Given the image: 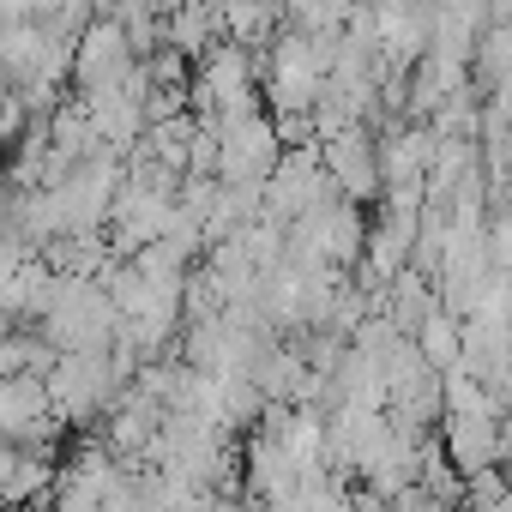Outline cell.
Masks as SVG:
<instances>
[{
    "mask_svg": "<svg viewBox=\"0 0 512 512\" xmlns=\"http://www.w3.org/2000/svg\"><path fill=\"white\" fill-rule=\"evenodd\" d=\"M49 392H55L61 422H67V428H85V422H109V410L121 404L127 380L115 374L109 356H61Z\"/></svg>",
    "mask_w": 512,
    "mask_h": 512,
    "instance_id": "1",
    "label": "cell"
},
{
    "mask_svg": "<svg viewBox=\"0 0 512 512\" xmlns=\"http://www.w3.org/2000/svg\"><path fill=\"white\" fill-rule=\"evenodd\" d=\"M217 133H223V169H217L223 187L272 181V175H278V163H284V139H278V127H272V109L217 121Z\"/></svg>",
    "mask_w": 512,
    "mask_h": 512,
    "instance_id": "2",
    "label": "cell"
},
{
    "mask_svg": "<svg viewBox=\"0 0 512 512\" xmlns=\"http://www.w3.org/2000/svg\"><path fill=\"white\" fill-rule=\"evenodd\" d=\"M326 169H332V181L344 187V199H350V205H362V199H386L380 139H374L368 127H356V133L332 139V145H326Z\"/></svg>",
    "mask_w": 512,
    "mask_h": 512,
    "instance_id": "3",
    "label": "cell"
},
{
    "mask_svg": "<svg viewBox=\"0 0 512 512\" xmlns=\"http://www.w3.org/2000/svg\"><path fill=\"white\" fill-rule=\"evenodd\" d=\"M440 440H446V458H452L464 476H482V470H500V464H506L500 422H464V416H446Z\"/></svg>",
    "mask_w": 512,
    "mask_h": 512,
    "instance_id": "4",
    "label": "cell"
},
{
    "mask_svg": "<svg viewBox=\"0 0 512 512\" xmlns=\"http://www.w3.org/2000/svg\"><path fill=\"white\" fill-rule=\"evenodd\" d=\"M49 416H61V410H55L49 380H37V374L0 380V428H7V440H13V434H25V428H37V422H49Z\"/></svg>",
    "mask_w": 512,
    "mask_h": 512,
    "instance_id": "5",
    "label": "cell"
},
{
    "mask_svg": "<svg viewBox=\"0 0 512 512\" xmlns=\"http://www.w3.org/2000/svg\"><path fill=\"white\" fill-rule=\"evenodd\" d=\"M416 344H422V356H428V368L434 374H452V368H464V320H452L446 308L416 332Z\"/></svg>",
    "mask_w": 512,
    "mask_h": 512,
    "instance_id": "6",
    "label": "cell"
},
{
    "mask_svg": "<svg viewBox=\"0 0 512 512\" xmlns=\"http://www.w3.org/2000/svg\"><path fill=\"white\" fill-rule=\"evenodd\" d=\"M494 512H512V500H500V506H494Z\"/></svg>",
    "mask_w": 512,
    "mask_h": 512,
    "instance_id": "7",
    "label": "cell"
},
{
    "mask_svg": "<svg viewBox=\"0 0 512 512\" xmlns=\"http://www.w3.org/2000/svg\"><path fill=\"white\" fill-rule=\"evenodd\" d=\"M506 205H512V181H506Z\"/></svg>",
    "mask_w": 512,
    "mask_h": 512,
    "instance_id": "8",
    "label": "cell"
}]
</instances>
